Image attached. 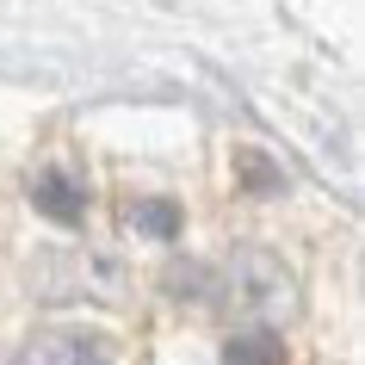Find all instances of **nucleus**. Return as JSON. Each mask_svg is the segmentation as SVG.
<instances>
[{
    "mask_svg": "<svg viewBox=\"0 0 365 365\" xmlns=\"http://www.w3.org/2000/svg\"><path fill=\"white\" fill-rule=\"evenodd\" d=\"M223 304L242 309V316H272V309H291V272L260 248H242L223 260Z\"/></svg>",
    "mask_w": 365,
    "mask_h": 365,
    "instance_id": "obj_1",
    "label": "nucleus"
},
{
    "mask_svg": "<svg viewBox=\"0 0 365 365\" xmlns=\"http://www.w3.org/2000/svg\"><path fill=\"white\" fill-rule=\"evenodd\" d=\"M31 205H38L43 217H56V223H81V217H87V186H81L68 168H43L38 180H31Z\"/></svg>",
    "mask_w": 365,
    "mask_h": 365,
    "instance_id": "obj_2",
    "label": "nucleus"
},
{
    "mask_svg": "<svg viewBox=\"0 0 365 365\" xmlns=\"http://www.w3.org/2000/svg\"><path fill=\"white\" fill-rule=\"evenodd\" d=\"M31 365H112L106 346L87 341V334H50V341L31 346Z\"/></svg>",
    "mask_w": 365,
    "mask_h": 365,
    "instance_id": "obj_3",
    "label": "nucleus"
},
{
    "mask_svg": "<svg viewBox=\"0 0 365 365\" xmlns=\"http://www.w3.org/2000/svg\"><path fill=\"white\" fill-rule=\"evenodd\" d=\"M230 365H285V353L272 334H242V341H230Z\"/></svg>",
    "mask_w": 365,
    "mask_h": 365,
    "instance_id": "obj_4",
    "label": "nucleus"
},
{
    "mask_svg": "<svg viewBox=\"0 0 365 365\" xmlns=\"http://www.w3.org/2000/svg\"><path fill=\"white\" fill-rule=\"evenodd\" d=\"M130 223H136V230H149V235H161V242H168V235L180 230V211L155 198V205H136V211H130Z\"/></svg>",
    "mask_w": 365,
    "mask_h": 365,
    "instance_id": "obj_5",
    "label": "nucleus"
}]
</instances>
